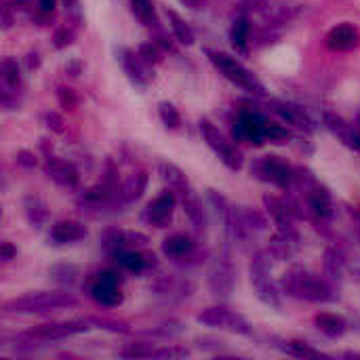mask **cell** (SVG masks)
Listing matches in <instances>:
<instances>
[{
  "label": "cell",
  "instance_id": "cell-1",
  "mask_svg": "<svg viewBox=\"0 0 360 360\" xmlns=\"http://www.w3.org/2000/svg\"><path fill=\"white\" fill-rule=\"evenodd\" d=\"M78 300L63 291H38L23 297H15L4 302L2 310L6 314H46L63 308H76Z\"/></svg>",
  "mask_w": 360,
  "mask_h": 360
},
{
  "label": "cell",
  "instance_id": "cell-2",
  "mask_svg": "<svg viewBox=\"0 0 360 360\" xmlns=\"http://www.w3.org/2000/svg\"><path fill=\"white\" fill-rule=\"evenodd\" d=\"M285 293L297 300H306V302H316V304H327V302H335V291L331 289L329 283H325L323 278H316L304 270H293L285 276L283 281Z\"/></svg>",
  "mask_w": 360,
  "mask_h": 360
},
{
  "label": "cell",
  "instance_id": "cell-3",
  "mask_svg": "<svg viewBox=\"0 0 360 360\" xmlns=\"http://www.w3.org/2000/svg\"><path fill=\"white\" fill-rule=\"evenodd\" d=\"M205 53H207L209 61L215 65V70L224 78H228L232 84H236V86H240V89H245L249 93H257V95L266 93V86L262 84V80L249 68H245L236 57H232V55H228L224 51H213V49H205Z\"/></svg>",
  "mask_w": 360,
  "mask_h": 360
},
{
  "label": "cell",
  "instance_id": "cell-4",
  "mask_svg": "<svg viewBox=\"0 0 360 360\" xmlns=\"http://www.w3.org/2000/svg\"><path fill=\"white\" fill-rule=\"evenodd\" d=\"M200 133H202V139L207 141V146L215 152V156L232 171H238L243 169V152L236 148L234 139H228L211 120L202 118L200 120Z\"/></svg>",
  "mask_w": 360,
  "mask_h": 360
},
{
  "label": "cell",
  "instance_id": "cell-5",
  "mask_svg": "<svg viewBox=\"0 0 360 360\" xmlns=\"http://www.w3.org/2000/svg\"><path fill=\"white\" fill-rule=\"evenodd\" d=\"M251 173L262 181L274 184L278 188H289L295 179V171L281 156H262L253 162Z\"/></svg>",
  "mask_w": 360,
  "mask_h": 360
},
{
  "label": "cell",
  "instance_id": "cell-6",
  "mask_svg": "<svg viewBox=\"0 0 360 360\" xmlns=\"http://www.w3.org/2000/svg\"><path fill=\"white\" fill-rule=\"evenodd\" d=\"M116 59L120 63V68L124 70V74L129 76V80L143 89L150 84V80L154 78V63H150L139 51H131V49H118L116 51Z\"/></svg>",
  "mask_w": 360,
  "mask_h": 360
},
{
  "label": "cell",
  "instance_id": "cell-7",
  "mask_svg": "<svg viewBox=\"0 0 360 360\" xmlns=\"http://www.w3.org/2000/svg\"><path fill=\"white\" fill-rule=\"evenodd\" d=\"M198 323L207 325V327H213V329H228V331H234V333H240V335H249L251 333V325L236 312L228 310V308H221V306H213V308H207L198 314Z\"/></svg>",
  "mask_w": 360,
  "mask_h": 360
},
{
  "label": "cell",
  "instance_id": "cell-8",
  "mask_svg": "<svg viewBox=\"0 0 360 360\" xmlns=\"http://www.w3.org/2000/svg\"><path fill=\"white\" fill-rule=\"evenodd\" d=\"M268 131L270 122H266L257 112H243L232 127V137L234 141L264 143L268 141Z\"/></svg>",
  "mask_w": 360,
  "mask_h": 360
},
{
  "label": "cell",
  "instance_id": "cell-9",
  "mask_svg": "<svg viewBox=\"0 0 360 360\" xmlns=\"http://www.w3.org/2000/svg\"><path fill=\"white\" fill-rule=\"evenodd\" d=\"M89 329H91L89 319H82V321H65V323H46V325H38L36 329L27 331L25 338L27 340H38V342H57V340L72 338L76 333H84Z\"/></svg>",
  "mask_w": 360,
  "mask_h": 360
},
{
  "label": "cell",
  "instance_id": "cell-10",
  "mask_svg": "<svg viewBox=\"0 0 360 360\" xmlns=\"http://www.w3.org/2000/svg\"><path fill=\"white\" fill-rule=\"evenodd\" d=\"M249 274H251V285H253V289H255L257 297H259L266 306L281 308L278 291H276V287H274V285H272V281H270L268 264H266L264 255H255V257H253L251 268H249Z\"/></svg>",
  "mask_w": 360,
  "mask_h": 360
},
{
  "label": "cell",
  "instance_id": "cell-11",
  "mask_svg": "<svg viewBox=\"0 0 360 360\" xmlns=\"http://www.w3.org/2000/svg\"><path fill=\"white\" fill-rule=\"evenodd\" d=\"M175 202H177V196H175L173 192L165 190L162 194H158L154 200L148 202V207H146L143 213H141V219H143L148 226L165 228V226H169V221H171V217H173Z\"/></svg>",
  "mask_w": 360,
  "mask_h": 360
},
{
  "label": "cell",
  "instance_id": "cell-12",
  "mask_svg": "<svg viewBox=\"0 0 360 360\" xmlns=\"http://www.w3.org/2000/svg\"><path fill=\"white\" fill-rule=\"evenodd\" d=\"M91 297L103 308H116L122 302L120 278L114 272H103L91 289Z\"/></svg>",
  "mask_w": 360,
  "mask_h": 360
},
{
  "label": "cell",
  "instance_id": "cell-13",
  "mask_svg": "<svg viewBox=\"0 0 360 360\" xmlns=\"http://www.w3.org/2000/svg\"><path fill=\"white\" fill-rule=\"evenodd\" d=\"M327 49L333 53H348L354 51L360 44V32L359 27H354L352 23H340L335 25L329 34H327Z\"/></svg>",
  "mask_w": 360,
  "mask_h": 360
},
{
  "label": "cell",
  "instance_id": "cell-14",
  "mask_svg": "<svg viewBox=\"0 0 360 360\" xmlns=\"http://www.w3.org/2000/svg\"><path fill=\"white\" fill-rule=\"evenodd\" d=\"M44 173H46L49 179H53L57 186H61L65 190H76L78 184H80V177H78V171L74 169V165H70L65 160H59V158H49L46 167H44Z\"/></svg>",
  "mask_w": 360,
  "mask_h": 360
},
{
  "label": "cell",
  "instance_id": "cell-15",
  "mask_svg": "<svg viewBox=\"0 0 360 360\" xmlns=\"http://www.w3.org/2000/svg\"><path fill=\"white\" fill-rule=\"evenodd\" d=\"M89 234L86 226L74 219H61L57 224H53L51 228V240L55 245H72L78 240H84Z\"/></svg>",
  "mask_w": 360,
  "mask_h": 360
},
{
  "label": "cell",
  "instance_id": "cell-16",
  "mask_svg": "<svg viewBox=\"0 0 360 360\" xmlns=\"http://www.w3.org/2000/svg\"><path fill=\"white\" fill-rule=\"evenodd\" d=\"M158 169H160V175H162L165 184L169 186V190H171L175 196L186 198V196L190 194L188 177H186V173H184L177 165H173V162H160Z\"/></svg>",
  "mask_w": 360,
  "mask_h": 360
},
{
  "label": "cell",
  "instance_id": "cell-17",
  "mask_svg": "<svg viewBox=\"0 0 360 360\" xmlns=\"http://www.w3.org/2000/svg\"><path fill=\"white\" fill-rule=\"evenodd\" d=\"M272 110L285 122H289L293 127H300V129H306V131H312V122H310V118L306 116V112L300 105H293V103H287V101H272Z\"/></svg>",
  "mask_w": 360,
  "mask_h": 360
},
{
  "label": "cell",
  "instance_id": "cell-18",
  "mask_svg": "<svg viewBox=\"0 0 360 360\" xmlns=\"http://www.w3.org/2000/svg\"><path fill=\"white\" fill-rule=\"evenodd\" d=\"M194 251V243L188 234H173L169 238H165L162 243V253L169 259H184Z\"/></svg>",
  "mask_w": 360,
  "mask_h": 360
},
{
  "label": "cell",
  "instance_id": "cell-19",
  "mask_svg": "<svg viewBox=\"0 0 360 360\" xmlns=\"http://www.w3.org/2000/svg\"><path fill=\"white\" fill-rule=\"evenodd\" d=\"M314 323H316L319 331L325 333V335L331 338V340L342 338V335L346 333V329H348L346 319H342L340 314H333V312H321V314H316Z\"/></svg>",
  "mask_w": 360,
  "mask_h": 360
},
{
  "label": "cell",
  "instance_id": "cell-20",
  "mask_svg": "<svg viewBox=\"0 0 360 360\" xmlns=\"http://www.w3.org/2000/svg\"><path fill=\"white\" fill-rule=\"evenodd\" d=\"M146 184H148V175L146 171H137L133 173L120 188H118V198L122 202H135L137 198H141L143 190H146Z\"/></svg>",
  "mask_w": 360,
  "mask_h": 360
},
{
  "label": "cell",
  "instance_id": "cell-21",
  "mask_svg": "<svg viewBox=\"0 0 360 360\" xmlns=\"http://www.w3.org/2000/svg\"><path fill=\"white\" fill-rule=\"evenodd\" d=\"M308 205L321 219H329L333 215V200H331L329 192L323 188H312L308 192Z\"/></svg>",
  "mask_w": 360,
  "mask_h": 360
},
{
  "label": "cell",
  "instance_id": "cell-22",
  "mask_svg": "<svg viewBox=\"0 0 360 360\" xmlns=\"http://www.w3.org/2000/svg\"><path fill=\"white\" fill-rule=\"evenodd\" d=\"M167 19H169V25H171L173 36L177 38V42L186 44V46L194 44V32H192V27L188 25V21L179 13H175L173 8H167Z\"/></svg>",
  "mask_w": 360,
  "mask_h": 360
},
{
  "label": "cell",
  "instance_id": "cell-23",
  "mask_svg": "<svg viewBox=\"0 0 360 360\" xmlns=\"http://www.w3.org/2000/svg\"><path fill=\"white\" fill-rule=\"evenodd\" d=\"M129 4H131L133 15L139 19V23H143L150 30H158L160 21L156 17V8H154L152 0H129Z\"/></svg>",
  "mask_w": 360,
  "mask_h": 360
},
{
  "label": "cell",
  "instance_id": "cell-24",
  "mask_svg": "<svg viewBox=\"0 0 360 360\" xmlns=\"http://www.w3.org/2000/svg\"><path fill=\"white\" fill-rule=\"evenodd\" d=\"M114 257L129 272H141V270H146L150 266V255H143L139 251H129L127 247L120 249Z\"/></svg>",
  "mask_w": 360,
  "mask_h": 360
},
{
  "label": "cell",
  "instance_id": "cell-25",
  "mask_svg": "<svg viewBox=\"0 0 360 360\" xmlns=\"http://www.w3.org/2000/svg\"><path fill=\"white\" fill-rule=\"evenodd\" d=\"M2 82H4V93H17V89L21 86L19 63L13 57H6L2 61Z\"/></svg>",
  "mask_w": 360,
  "mask_h": 360
},
{
  "label": "cell",
  "instance_id": "cell-26",
  "mask_svg": "<svg viewBox=\"0 0 360 360\" xmlns=\"http://www.w3.org/2000/svg\"><path fill=\"white\" fill-rule=\"evenodd\" d=\"M230 38H232V44L238 49V51H247V44H249V38H251V25L245 17H238L232 25V32H230Z\"/></svg>",
  "mask_w": 360,
  "mask_h": 360
},
{
  "label": "cell",
  "instance_id": "cell-27",
  "mask_svg": "<svg viewBox=\"0 0 360 360\" xmlns=\"http://www.w3.org/2000/svg\"><path fill=\"white\" fill-rule=\"evenodd\" d=\"M158 114H160V120L165 122V127L167 129H179V124H181V114H179V110L171 103V101H160L158 103Z\"/></svg>",
  "mask_w": 360,
  "mask_h": 360
},
{
  "label": "cell",
  "instance_id": "cell-28",
  "mask_svg": "<svg viewBox=\"0 0 360 360\" xmlns=\"http://www.w3.org/2000/svg\"><path fill=\"white\" fill-rule=\"evenodd\" d=\"M181 200H184V209H186V213L190 215L192 224H194L196 228H205V213H202V207H200L198 198L192 196V194H188V196L181 198Z\"/></svg>",
  "mask_w": 360,
  "mask_h": 360
},
{
  "label": "cell",
  "instance_id": "cell-29",
  "mask_svg": "<svg viewBox=\"0 0 360 360\" xmlns=\"http://www.w3.org/2000/svg\"><path fill=\"white\" fill-rule=\"evenodd\" d=\"M118 354L124 359H150L156 354V348H152L150 344H127L124 348H120Z\"/></svg>",
  "mask_w": 360,
  "mask_h": 360
},
{
  "label": "cell",
  "instance_id": "cell-30",
  "mask_svg": "<svg viewBox=\"0 0 360 360\" xmlns=\"http://www.w3.org/2000/svg\"><path fill=\"white\" fill-rule=\"evenodd\" d=\"M25 215H27V219H30V224L32 226H40L44 219H46V211H44V205L38 200V198H27V202H25Z\"/></svg>",
  "mask_w": 360,
  "mask_h": 360
},
{
  "label": "cell",
  "instance_id": "cell-31",
  "mask_svg": "<svg viewBox=\"0 0 360 360\" xmlns=\"http://www.w3.org/2000/svg\"><path fill=\"white\" fill-rule=\"evenodd\" d=\"M287 352L291 356H297V359H323L325 354L321 350H314L312 346L304 344V342H291L287 346Z\"/></svg>",
  "mask_w": 360,
  "mask_h": 360
},
{
  "label": "cell",
  "instance_id": "cell-32",
  "mask_svg": "<svg viewBox=\"0 0 360 360\" xmlns=\"http://www.w3.org/2000/svg\"><path fill=\"white\" fill-rule=\"evenodd\" d=\"M91 325H97L99 329H105V331H114V333H129V325L122 323V321H112V319H99V316H86Z\"/></svg>",
  "mask_w": 360,
  "mask_h": 360
},
{
  "label": "cell",
  "instance_id": "cell-33",
  "mask_svg": "<svg viewBox=\"0 0 360 360\" xmlns=\"http://www.w3.org/2000/svg\"><path fill=\"white\" fill-rule=\"evenodd\" d=\"M327 270H329V274H333V276H340L342 274V270H344V264H346V259L342 257V253L340 251H329L327 253Z\"/></svg>",
  "mask_w": 360,
  "mask_h": 360
},
{
  "label": "cell",
  "instance_id": "cell-34",
  "mask_svg": "<svg viewBox=\"0 0 360 360\" xmlns=\"http://www.w3.org/2000/svg\"><path fill=\"white\" fill-rule=\"evenodd\" d=\"M137 51H139L150 63H158V61H160V55H162V53H160V46H158L156 42H143Z\"/></svg>",
  "mask_w": 360,
  "mask_h": 360
},
{
  "label": "cell",
  "instance_id": "cell-35",
  "mask_svg": "<svg viewBox=\"0 0 360 360\" xmlns=\"http://www.w3.org/2000/svg\"><path fill=\"white\" fill-rule=\"evenodd\" d=\"M44 122H46V127H49L53 133H63V131H65L63 118H61L57 112H46V114H44Z\"/></svg>",
  "mask_w": 360,
  "mask_h": 360
},
{
  "label": "cell",
  "instance_id": "cell-36",
  "mask_svg": "<svg viewBox=\"0 0 360 360\" xmlns=\"http://www.w3.org/2000/svg\"><path fill=\"white\" fill-rule=\"evenodd\" d=\"M72 42H74V32H72L68 25L55 32V46H57V49H63V46H68V44H72Z\"/></svg>",
  "mask_w": 360,
  "mask_h": 360
},
{
  "label": "cell",
  "instance_id": "cell-37",
  "mask_svg": "<svg viewBox=\"0 0 360 360\" xmlns=\"http://www.w3.org/2000/svg\"><path fill=\"white\" fill-rule=\"evenodd\" d=\"M59 103L65 108V110H74V105H76V97H74V93H72V89H59Z\"/></svg>",
  "mask_w": 360,
  "mask_h": 360
},
{
  "label": "cell",
  "instance_id": "cell-38",
  "mask_svg": "<svg viewBox=\"0 0 360 360\" xmlns=\"http://www.w3.org/2000/svg\"><path fill=\"white\" fill-rule=\"evenodd\" d=\"M15 162H17L19 167L32 169V167H36V156H34L32 152H27V150H21V152L15 156Z\"/></svg>",
  "mask_w": 360,
  "mask_h": 360
},
{
  "label": "cell",
  "instance_id": "cell-39",
  "mask_svg": "<svg viewBox=\"0 0 360 360\" xmlns=\"http://www.w3.org/2000/svg\"><path fill=\"white\" fill-rule=\"evenodd\" d=\"M63 4H65V11H68V15L74 19V21H82V11H80V0H63Z\"/></svg>",
  "mask_w": 360,
  "mask_h": 360
},
{
  "label": "cell",
  "instance_id": "cell-40",
  "mask_svg": "<svg viewBox=\"0 0 360 360\" xmlns=\"http://www.w3.org/2000/svg\"><path fill=\"white\" fill-rule=\"evenodd\" d=\"M15 255H17V249H15L8 240L2 243V262H11Z\"/></svg>",
  "mask_w": 360,
  "mask_h": 360
},
{
  "label": "cell",
  "instance_id": "cell-41",
  "mask_svg": "<svg viewBox=\"0 0 360 360\" xmlns=\"http://www.w3.org/2000/svg\"><path fill=\"white\" fill-rule=\"evenodd\" d=\"M38 8H40L44 15H51L53 8H55V0H38Z\"/></svg>",
  "mask_w": 360,
  "mask_h": 360
},
{
  "label": "cell",
  "instance_id": "cell-42",
  "mask_svg": "<svg viewBox=\"0 0 360 360\" xmlns=\"http://www.w3.org/2000/svg\"><path fill=\"white\" fill-rule=\"evenodd\" d=\"M78 70H80V65H78V63L68 65V72H72V76H78Z\"/></svg>",
  "mask_w": 360,
  "mask_h": 360
},
{
  "label": "cell",
  "instance_id": "cell-43",
  "mask_svg": "<svg viewBox=\"0 0 360 360\" xmlns=\"http://www.w3.org/2000/svg\"><path fill=\"white\" fill-rule=\"evenodd\" d=\"M184 4H188V6H192V8H198V0H181Z\"/></svg>",
  "mask_w": 360,
  "mask_h": 360
}]
</instances>
